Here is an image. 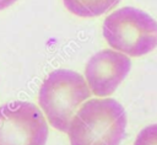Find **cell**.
I'll return each instance as SVG.
<instances>
[{"label": "cell", "mask_w": 157, "mask_h": 145, "mask_svg": "<svg viewBox=\"0 0 157 145\" xmlns=\"http://www.w3.org/2000/svg\"><path fill=\"white\" fill-rule=\"evenodd\" d=\"M126 113L113 98H93L74 116L67 135L70 145H119L125 135Z\"/></svg>", "instance_id": "1"}, {"label": "cell", "mask_w": 157, "mask_h": 145, "mask_svg": "<svg viewBox=\"0 0 157 145\" xmlns=\"http://www.w3.org/2000/svg\"><path fill=\"white\" fill-rule=\"evenodd\" d=\"M91 95L82 75L72 70L58 69L44 79L39 88L38 103L53 128L67 131L74 116Z\"/></svg>", "instance_id": "2"}, {"label": "cell", "mask_w": 157, "mask_h": 145, "mask_svg": "<svg viewBox=\"0 0 157 145\" xmlns=\"http://www.w3.org/2000/svg\"><path fill=\"white\" fill-rule=\"evenodd\" d=\"M103 37L114 50L142 57L157 47V21L140 9L125 6L104 18Z\"/></svg>", "instance_id": "3"}, {"label": "cell", "mask_w": 157, "mask_h": 145, "mask_svg": "<svg viewBox=\"0 0 157 145\" xmlns=\"http://www.w3.org/2000/svg\"><path fill=\"white\" fill-rule=\"evenodd\" d=\"M48 124L42 111L26 101L0 106V145H45Z\"/></svg>", "instance_id": "4"}, {"label": "cell", "mask_w": 157, "mask_h": 145, "mask_svg": "<svg viewBox=\"0 0 157 145\" xmlns=\"http://www.w3.org/2000/svg\"><path fill=\"white\" fill-rule=\"evenodd\" d=\"M131 69L130 58L114 49H103L90 58L85 68V80L94 96L112 95Z\"/></svg>", "instance_id": "5"}, {"label": "cell", "mask_w": 157, "mask_h": 145, "mask_svg": "<svg viewBox=\"0 0 157 145\" xmlns=\"http://www.w3.org/2000/svg\"><path fill=\"white\" fill-rule=\"evenodd\" d=\"M120 0H63L65 7L78 17H96L105 14Z\"/></svg>", "instance_id": "6"}, {"label": "cell", "mask_w": 157, "mask_h": 145, "mask_svg": "<svg viewBox=\"0 0 157 145\" xmlns=\"http://www.w3.org/2000/svg\"><path fill=\"white\" fill-rule=\"evenodd\" d=\"M134 145H157V123L145 127L137 134Z\"/></svg>", "instance_id": "7"}, {"label": "cell", "mask_w": 157, "mask_h": 145, "mask_svg": "<svg viewBox=\"0 0 157 145\" xmlns=\"http://www.w3.org/2000/svg\"><path fill=\"white\" fill-rule=\"evenodd\" d=\"M17 0H0V10H4L9 6H11L12 4H15Z\"/></svg>", "instance_id": "8"}]
</instances>
